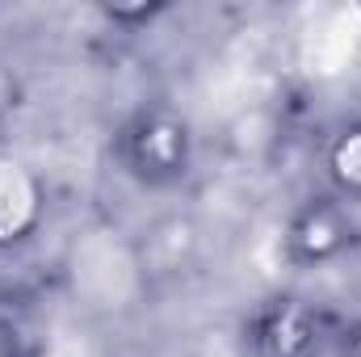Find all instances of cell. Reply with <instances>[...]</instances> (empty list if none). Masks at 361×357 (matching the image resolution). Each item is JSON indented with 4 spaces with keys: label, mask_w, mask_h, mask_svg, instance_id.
<instances>
[{
    "label": "cell",
    "mask_w": 361,
    "mask_h": 357,
    "mask_svg": "<svg viewBox=\"0 0 361 357\" xmlns=\"http://www.w3.org/2000/svg\"><path fill=\"white\" fill-rule=\"evenodd\" d=\"M114 160L135 185L152 193H173L193 177L197 164L193 122L164 101H147L122 118L114 135Z\"/></svg>",
    "instance_id": "1"
},
{
    "label": "cell",
    "mask_w": 361,
    "mask_h": 357,
    "mask_svg": "<svg viewBox=\"0 0 361 357\" xmlns=\"http://www.w3.org/2000/svg\"><path fill=\"white\" fill-rule=\"evenodd\" d=\"M341 320L302 294H269L240 324L244 357H332Z\"/></svg>",
    "instance_id": "2"
},
{
    "label": "cell",
    "mask_w": 361,
    "mask_h": 357,
    "mask_svg": "<svg viewBox=\"0 0 361 357\" xmlns=\"http://www.w3.org/2000/svg\"><path fill=\"white\" fill-rule=\"evenodd\" d=\"M361 244V214L336 193L302 198L281 227V257L298 269L336 265Z\"/></svg>",
    "instance_id": "3"
},
{
    "label": "cell",
    "mask_w": 361,
    "mask_h": 357,
    "mask_svg": "<svg viewBox=\"0 0 361 357\" xmlns=\"http://www.w3.org/2000/svg\"><path fill=\"white\" fill-rule=\"evenodd\" d=\"M42 223H47L42 173L21 156L0 152V257L30 248L38 240Z\"/></svg>",
    "instance_id": "4"
},
{
    "label": "cell",
    "mask_w": 361,
    "mask_h": 357,
    "mask_svg": "<svg viewBox=\"0 0 361 357\" xmlns=\"http://www.w3.org/2000/svg\"><path fill=\"white\" fill-rule=\"evenodd\" d=\"M324 177L328 193L361 206V118L341 122L324 143Z\"/></svg>",
    "instance_id": "5"
},
{
    "label": "cell",
    "mask_w": 361,
    "mask_h": 357,
    "mask_svg": "<svg viewBox=\"0 0 361 357\" xmlns=\"http://www.w3.org/2000/svg\"><path fill=\"white\" fill-rule=\"evenodd\" d=\"M34 337H30V315L25 303L13 294H0V357H30Z\"/></svg>",
    "instance_id": "6"
},
{
    "label": "cell",
    "mask_w": 361,
    "mask_h": 357,
    "mask_svg": "<svg viewBox=\"0 0 361 357\" xmlns=\"http://www.w3.org/2000/svg\"><path fill=\"white\" fill-rule=\"evenodd\" d=\"M160 13H169V4H101L109 25H152Z\"/></svg>",
    "instance_id": "7"
},
{
    "label": "cell",
    "mask_w": 361,
    "mask_h": 357,
    "mask_svg": "<svg viewBox=\"0 0 361 357\" xmlns=\"http://www.w3.org/2000/svg\"><path fill=\"white\" fill-rule=\"evenodd\" d=\"M332 357H361V320H341V332H336V345Z\"/></svg>",
    "instance_id": "8"
}]
</instances>
